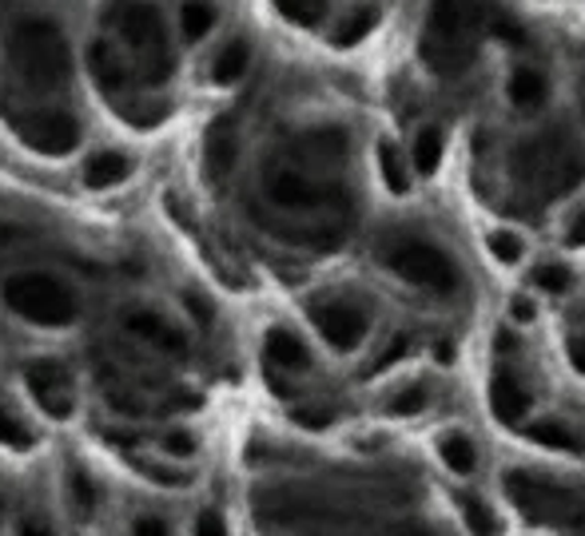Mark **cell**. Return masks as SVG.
Masks as SVG:
<instances>
[{"label":"cell","mask_w":585,"mask_h":536,"mask_svg":"<svg viewBox=\"0 0 585 536\" xmlns=\"http://www.w3.org/2000/svg\"><path fill=\"white\" fill-rule=\"evenodd\" d=\"M276 9L283 12L291 24L315 28L319 21H327V9H331V0H276Z\"/></svg>","instance_id":"27"},{"label":"cell","mask_w":585,"mask_h":536,"mask_svg":"<svg viewBox=\"0 0 585 536\" xmlns=\"http://www.w3.org/2000/svg\"><path fill=\"white\" fill-rule=\"evenodd\" d=\"M196 533H203V536L223 533V516H220V513H203V516L196 521Z\"/></svg>","instance_id":"37"},{"label":"cell","mask_w":585,"mask_h":536,"mask_svg":"<svg viewBox=\"0 0 585 536\" xmlns=\"http://www.w3.org/2000/svg\"><path fill=\"white\" fill-rule=\"evenodd\" d=\"M565 242H570V247H585V207L577 211L574 223L565 227Z\"/></svg>","instance_id":"34"},{"label":"cell","mask_w":585,"mask_h":536,"mask_svg":"<svg viewBox=\"0 0 585 536\" xmlns=\"http://www.w3.org/2000/svg\"><path fill=\"white\" fill-rule=\"evenodd\" d=\"M28 390L48 417L72 414V378L60 361H33L28 366Z\"/></svg>","instance_id":"10"},{"label":"cell","mask_w":585,"mask_h":536,"mask_svg":"<svg viewBox=\"0 0 585 536\" xmlns=\"http://www.w3.org/2000/svg\"><path fill=\"white\" fill-rule=\"evenodd\" d=\"M72 497H77V509H92V481L84 469H72Z\"/></svg>","instance_id":"31"},{"label":"cell","mask_w":585,"mask_h":536,"mask_svg":"<svg viewBox=\"0 0 585 536\" xmlns=\"http://www.w3.org/2000/svg\"><path fill=\"white\" fill-rule=\"evenodd\" d=\"M387 266L402 278V283L431 290V295H451L458 290V266L442 247L426 239H402L390 247Z\"/></svg>","instance_id":"6"},{"label":"cell","mask_w":585,"mask_h":536,"mask_svg":"<svg viewBox=\"0 0 585 536\" xmlns=\"http://www.w3.org/2000/svg\"><path fill=\"white\" fill-rule=\"evenodd\" d=\"M582 116H585V96H582Z\"/></svg>","instance_id":"41"},{"label":"cell","mask_w":585,"mask_h":536,"mask_svg":"<svg viewBox=\"0 0 585 536\" xmlns=\"http://www.w3.org/2000/svg\"><path fill=\"white\" fill-rule=\"evenodd\" d=\"M112 24L120 28V36L140 52L144 60V80L148 84H164L172 76V48H167V33L160 12L144 0H124L112 9Z\"/></svg>","instance_id":"5"},{"label":"cell","mask_w":585,"mask_h":536,"mask_svg":"<svg viewBox=\"0 0 585 536\" xmlns=\"http://www.w3.org/2000/svg\"><path fill=\"white\" fill-rule=\"evenodd\" d=\"M510 176L538 199H565L585 179V152L565 128H546L514 147Z\"/></svg>","instance_id":"2"},{"label":"cell","mask_w":585,"mask_h":536,"mask_svg":"<svg viewBox=\"0 0 585 536\" xmlns=\"http://www.w3.org/2000/svg\"><path fill=\"white\" fill-rule=\"evenodd\" d=\"M167 453H176V457H191V453H196V438L184 433V429H176V433L167 438Z\"/></svg>","instance_id":"32"},{"label":"cell","mask_w":585,"mask_h":536,"mask_svg":"<svg viewBox=\"0 0 585 536\" xmlns=\"http://www.w3.org/2000/svg\"><path fill=\"white\" fill-rule=\"evenodd\" d=\"M526 438L534 441V445L550 449V453H582V438H577L574 429L565 426V421H534L530 429H526Z\"/></svg>","instance_id":"21"},{"label":"cell","mask_w":585,"mask_h":536,"mask_svg":"<svg viewBox=\"0 0 585 536\" xmlns=\"http://www.w3.org/2000/svg\"><path fill=\"white\" fill-rule=\"evenodd\" d=\"M128 330H136V334H144L148 342H155V346H164L167 354H179L184 350V338H179L176 326H167L160 314H132L128 318Z\"/></svg>","instance_id":"24"},{"label":"cell","mask_w":585,"mask_h":536,"mask_svg":"<svg viewBox=\"0 0 585 536\" xmlns=\"http://www.w3.org/2000/svg\"><path fill=\"white\" fill-rule=\"evenodd\" d=\"M239 155V132H235V116H220L208 128V171L215 179H223L235 167Z\"/></svg>","instance_id":"14"},{"label":"cell","mask_w":585,"mask_h":536,"mask_svg":"<svg viewBox=\"0 0 585 536\" xmlns=\"http://www.w3.org/2000/svg\"><path fill=\"white\" fill-rule=\"evenodd\" d=\"M534 314H538V310H534L530 298H514V302H510V318H514V322H534Z\"/></svg>","instance_id":"35"},{"label":"cell","mask_w":585,"mask_h":536,"mask_svg":"<svg viewBox=\"0 0 585 536\" xmlns=\"http://www.w3.org/2000/svg\"><path fill=\"white\" fill-rule=\"evenodd\" d=\"M0 295H4V307L12 314L24 318V322H36V326H68L77 318V298L65 283H56L52 274H12V278H4Z\"/></svg>","instance_id":"4"},{"label":"cell","mask_w":585,"mask_h":536,"mask_svg":"<svg viewBox=\"0 0 585 536\" xmlns=\"http://www.w3.org/2000/svg\"><path fill=\"white\" fill-rule=\"evenodd\" d=\"M12 235H16V230H9V227H0V239H12Z\"/></svg>","instance_id":"40"},{"label":"cell","mask_w":585,"mask_h":536,"mask_svg":"<svg viewBox=\"0 0 585 536\" xmlns=\"http://www.w3.org/2000/svg\"><path fill=\"white\" fill-rule=\"evenodd\" d=\"M426 405H431V390H426V385H407V390H402V394L390 402V414H395V417H414V414H422Z\"/></svg>","instance_id":"28"},{"label":"cell","mask_w":585,"mask_h":536,"mask_svg":"<svg viewBox=\"0 0 585 536\" xmlns=\"http://www.w3.org/2000/svg\"><path fill=\"white\" fill-rule=\"evenodd\" d=\"M570 366H574V370L585 378V334H577V338H570Z\"/></svg>","instance_id":"36"},{"label":"cell","mask_w":585,"mask_h":536,"mask_svg":"<svg viewBox=\"0 0 585 536\" xmlns=\"http://www.w3.org/2000/svg\"><path fill=\"white\" fill-rule=\"evenodd\" d=\"M132 533H140V536L155 533V536H160V533H164V525H160V521H136V528H132Z\"/></svg>","instance_id":"39"},{"label":"cell","mask_w":585,"mask_h":536,"mask_svg":"<svg viewBox=\"0 0 585 536\" xmlns=\"http://www.w3.org/2000/svg\"><path fill=\"white\" fill-rule=\"evenodd\" d=\"M12 132L40 155H65L80 143L77 120L65 116V111H24V116H12Z\"/></svg>","instance_id":"8"},{"label":"cell","mask_w":585,"mask_h":536,"mask_svg":"<svg viewBox=\"0 0 585 536\" xmlns=\"http://www.w3.org/2000/svg\"><path fill=\"white\" fill-rule=\"evenodd\" d=\"M264 358H267V366L288 370V373L311 370V350L303 346V338H299V334H291V330H271V334H267Z\"/></svg>","instance_id":"15"},{"label":"cell","mask_w":585,"mask_h":536,"mask_svg":"<svg viewBox=\"0 0 585 536\" xmlns=\"http://www.w3.org/2000/svg\"><path fill=\"white\" fill-rule=\"evenodd\" d=\"M530 409H534V394L514 378V373L502 370L490 378V414H494L502 426L518 429L522 421L530 417Z\"/></svg>","instance_id":"12"},{"label":"cell","mask_w":585,"mask_h":536,"mask_svg":"<svg viewBox=\"0 0 585 536\" xmlns=\"http://www.w3.org/2000/svg\"><path fill=\"white\" fill-rule=\"evenodd\" d=\"M378 176L390 195H407L414 187V164H410V152L402 155L390 140L378 143Z\"/></svg>","instance_id":"18"},{"label":"cell","mask_w":585,"mask_h":536,"mask_svg":"<svg viewBox=\"0 0 585 536\" xmlns=\"http://www.w3.org/2000/svg\"><path fill=\"white\" fill-rule=\"evenodd\" d=\"M211 28H215V9H211L208 0H188L179 9V33H184V40H203Z\"/></svg>","instance_id":"26"},{"label":"cell","mask_w":585,"mask_h":536,"mask_svg":"<svg viewBox=\"0 0 585 536\" xmlns=\"http://www.w3.org/2000/svg\"><path fill=\"white\" fill-rule=\"evenodd\" d=\"M442 159H446V132H442L438 123H422L419 132H414V140H410V164H414V176L431 179L442 167Z\"/></svg>","instance_id":"16"},{"label":"cell","mask_w":585,"mask_h":536,"mask_svg":"<svg viewBox=\"0 0 585 536\" xmlns=\"http://www.w3.org/2000/svg\"><path fill=\"white\" fill-rule=\"evenodd\" d=\"M89 68H92V76L100 80V88H104V92L124 88V84H128V68H124L120 52H112L108 45H92Z\"/></svg>","instance_id":"22"},{"label":"cell","mask_w":585,"mask_h":536,"mask_svg":"<svg viewBox=\"0 0 585 536\" xmlns=\"http://www.w3.org/2000/svg\"><path fill=\"white\" fill-rule=\"evenodd\" d=\"M264 191L271 203L288 211H315V207H327L331 203V187H323L319 179L303 176L295 167H276V171H267L264 179Z\"/></svg>","instance_id":"9"},{"label":"cell","mask_w":585,"mask_h":536,"mask_svg":"<svg viewBox=\"0 0 585 536\" xmlns=\"http://www.w3.org/2000/svg\"><path fill=\"white\" fill-rule=\"evenodd\" d=\"M0 445H9V449H28V445H33L28 429H24L12 414H4V409H0Z\"/></svg>","instance_id":"30"},{"label":"cell","mask_w":585,"mask_h":536,"mask_svg":"<svg viewBox=\"0 0 585 536\" xmlns=\"http://www.w3.org/2000/svg\"><path fill=\"white\" fill-rule=\"evenodd\" d=\"M9 60L12 72L36 92L65 88L68 72H72V52H68L65 33L52 21H21L9 36Z\"/></svg>","instance_id":"3"},{"label":"cell","mask_w":585,"mask_h":536,"mask_svg":"<svg viewBox=\"0 0 585 536\" xmlns=\"http://www.w3.org/2000/svg\"><path fill=\"white\" fill-rule=\"evenodd\" d=\"M434 453H438L442 469L446 473H454V477H475L478 445L470 433H463V429H442L438 441H434Z\"/></svg>","instance_id":"13"},{"label":"cell","mask_w":585,"mask_h":536,"mask_svg":"<svg viewBox=\"0 0 585 536\" xmlns=\"http://www.w3.org/2000/svg\"><path fill=\"white\" fill-rule=\"evenodd\" d=\"M487 251L498 266H522L526 254H530V242L514 227H494V230H487Z\"/></svg>","instance_id":"19"},{"label":"cell","mask_w":585,"mask_h":536,"mask_svg":"<svg viewBox=\"0 0 585 536\" xmlns=\"http://www.w3.org/2000/svg\"><path fill=\"white\" fill-rule=\"evenodd\" d=\"M530 283H534V290H541V295H550V298L570 295V290H574V271L565 263H538L530 274Z\"/></svg>","instance_id":"25"},{"label":"cell","mask_w":585,"mask_h":536,"mask_svg":"<svg viewBox=\"0 0 585 536\" xmlns=\"http://www.w3.org/2000/svg\"><path fill=\"white\" fill-rule=\"evenodd\" d=\"M128 171H132V164H128L120 152H100V155H92L89 167H84V183L116 187L120 179H128Z\"/></svg>","instance_id":"23"},{"label":"cell","mask_w":585,"mask_h":536,"mask_svg":"<svg viewBox=\"0 0 585 536\" xmlns=\"http://www.w3.org/2000/svg\"><path fill=\"white\" fill-rule=\"evenodd\" d=\"M247 64H251V45L247 40H232L211 60V80L215 84H239L247 76Z\"/></svg>","instance_id":"20"},{"label":"cell","mask_w":585,"mask_h":536,"mask_svg":"<svg viewBox=\"0 0 585 536\" xmlns=\"http://www.w3.org/2000/svg\"><path fill=\"white\" fill-rule=\"evenodd\" d=\"M487 33L482 0H431L419 36V60L431 76H463L478 60V45Z\"/></svg>","instance_id":"1"},{"label":"cell","mask_w":585,"mask_h":536,"mask_svg":"<svg viewBox=\"0 0 585 536\" xmlns=\"http://www.w3.org/2000/svg\"><path fill=\"white\" fill-rule=\"evenodd\" d=\"M299 426H311V429H323V426H331V414H311V409H299L295 414Z\"/></svg>","instance_id":"38"},{"label":"cell","mask_w":585,"mask_h":536,"mask_svg":"<svg viewBox=\"0 0 585 536\" xmlns=\"http://www.w3.org/2000/svg\"><path fill=\"white\" fill-rule=\"evenodd\" d=\"M506 104L518 116H538L550 104V76L534 64H514L506 72Z\"/></svg>","instance_id":"11"},{"label":"cell","mask_w":585,"mask_h":536,"mask_svg":"<svg viewBox=\"0 0 585 536\" xmlns=\"http://www.w3.org/2000/svg\"><path fill=\"white\" fill-rule=\"evenodd\" d=\"M407 346H410V338H407V334H398L395 346H390V350H383V358L375 361V373H383L387 366H395V361L402 358V354H407Z\"/></svg>","instance_id":"33"},{"label":"cell","mask_w":585,"mask_h":536,"mask_svg":"<svg viewBox=\"0 0 585 536\" xmlns=\"http://www.w3.org/2000/svg\"><path fill=\"white\" fill-rule=\"evenodd\" d=\"M311 322L319 330V338L331 346L335 354H354L371 334V318L354 302H342V298H327V302H315L311 307Z\"/></svg>","instance_id":"7"},{"label":"cell","mask_w":585,"mask_h":536,"mask_svg":"<svg viewBox=\"0 0 585 536\" xmlns=\"http://www.w3.org/2000/svg\"><path fill=\"white\" fill-rule=\"evenodd\" d=\"M378 21H383V9H378V4H359V9H351L339 24H335L331 45H335V48L363 45L366 36H371V33L378 28Z\"/></svg>","instance_id":"17"},{"label":"cell","mask_w":585,"mask_h":536,"mask_svg":"<svg viewBox=\"0 0 585 536\" xmlns=\"http://www.w3.org/2000/svg\"><path fill=\"white\" fill-rule=\"evenodd\" d=\"M463 516H466V528H475V533H490V528H498L494 513H490L478 497H463Z\"/></svg>","instance_id":"29"}]
</instances>
